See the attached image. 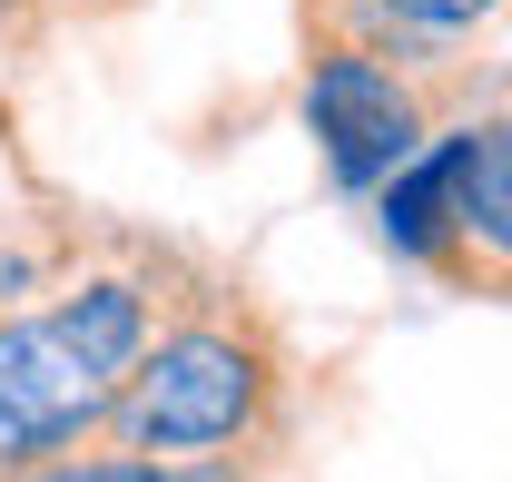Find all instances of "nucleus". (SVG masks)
<instances>
[{
	"label": "nucleus",
	"mask_w": 512,
	"mask_h": 482,
	"mask_svg": "<svg viewBox=\"0 0 512 482\" xmlns=\"http://www.w3.org/2000/svg\"><path fill=\"white\" fill-rule=\"evenodd\" d=\"M306 40H355L394 69H473V40L503 30L512 0H296Z\"/></svg>",
	"instance_id": "39448f33"
},
{
	"label": "nucleus",
	"mask_w": 512,
	"mask_h": 482,
	"mask_svg": "<svg viewBox=\"0 0 512 482\" xmlns=\"http://www.w3.org/2000/svg\"><path fill=\"white\" fill-rule=\"evenodd\" d=\"M109 404H119V384L89 374L79 345H69L40 305H10L0 315V473L99 443L109 433Z\"/></svg>",
	"instance_id": "7ed1b4c3"
},
{
	"label": "nucleus",
	"mask_w": 512,
	"mask_h": 482,
	"mask_svg": "<svg viewBox=\"0 0 512 482\" xmlns=\"http://www.w3.org/2000/svg\"><path fill=\"white\" fill-rule=\"evenodd\" d=\"M286 433H296V345L276 305L247 276L197 256L109 404V443L158 453V463H256L266 473Z\"/></svg>",
	"instance_id": "f257e3e1"
},
{
	"label": "nucleus",
	"mask_w": 512,
	"mask_h": 482,
	"mask_svg": "<svg viewBox=\"0 0 512 482\" xmlns=\"http://www.w3.org/2000/svg\"><path fill=\"white\" fill-rule=\"evenodd\" d=\"M50 10H60V30H69V20H119V10H138V0H50Z\"/></svg>",
	"instance_id": "0eeeda50"
},
{
	"label": "nucleus",
	"mask_w": 512,
	"mask_h": 482,
	"mask_svg": "<svg viewBox=\"0 0 512 482\" xmlns=\"http://www.w3.org/2000/svg\"><path fill=\"white\" fill-rule=\"evenodd\" d=\"M463 109H483L473 99V69H394L375 50H355V40H306V79H296V119L316 138L325 158V187L335 197H375L424 138Z\"/></svg>",
	"instance_id": "f03ea898"
},
{
	"label": "nucleus",
	"mask_w": 512,
	"mask_h": 482,
	"mask_svg": "<svg viewBox=\"0 0 512 482\" xmlns=\"http://www.w3.org/2000/svg\"><path fill=\"white\" fill-rule=\"evenodd\" d=\"M463 168H473V109L444 119L394 178L375 187V246L414 276H463Z\"/></svg>",
	"instance_id": "20e7f679"
},
{
	"label": "nucleus",
	"mask_w": 512,
	"mask_h": 482,
	"mask_svg": "<svg viewBox=\"0 0 512 482\" xmlns=\"http://www.w3.org/2000/svg\"><path fill=\"white\" fill-rule=\"evenodd\" d=\"M463 296L512 305V89L473 109V168H463Z\"/></svg>",
	"instance_id": "423d86ee"
}]
</instances>
